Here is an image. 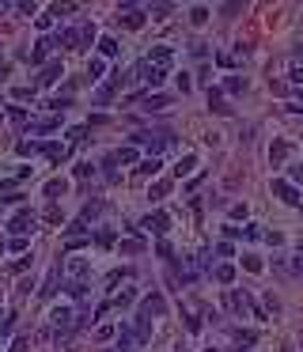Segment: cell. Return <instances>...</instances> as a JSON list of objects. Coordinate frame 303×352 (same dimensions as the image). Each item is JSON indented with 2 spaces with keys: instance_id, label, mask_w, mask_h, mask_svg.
Here are the masks:
<instances>
[{
  "instance_id": "obj_34",
  "label": "cell",
  "mask_w": 303,
  "mask_h": 352,
  "mask_svg": "<svg viewBox=\"0 0 303 352\" xmlns=\"http://www.w3.org/2000/svg\"><path fill=\"white\" fill-rule=\"evenodd\" d=\"M84 227H87V223H84V220H76V223H68V235H72V239H76V235H80Z\"/></svg>"
},
{
  "instance_id": "obj_4",
  "label": "cell",
  "mask_w": 303,
  "mask_h": 352,
  "mask_svg": "<svg viewBox=\"0 0 303 352\" xmlns=\"http://www.w3.org/2000/svg\"><path fill=\"white\" fill-rule=\"evenodd\" d=\"M122 27H129V31H140L144 27V12H136L133 4H125V15H122Z\"/></svg>"
},
{
  "instance_id": "obj_2",
  "label": "cell",
  "mask_w": 303,
  "mask_h": 352,
  "mask_svg": "<svg viewBox=\"0 0 303 352\" xmlns=\"http://www.w3.org/2000/svg\"><path fill=\"white\" fill-rule=\"evenodd\" d=\"M61 72H65V65H61V61H50L42 72H38V84H42V87H46V84H57V80H61Z\"/></svg>"
},
{
  "instance_id": "obj_5",
  "label": "cell",
  "mask_w": 303,
  "mask_h": 352,
  "mask_svg": "<svg viewBox=\"0 0 303 352\" xmlns=\"http://www.w3.org/2000/svg\"><path fill=\"white\" fill-rule=\"evenodd\" d=\"M273 193H277V197L285 201V204H299V193L292 190L288 182H273Z\"/></svg>"
},
{
  "instance_id": "obj_24",
  "label": "cell",
  "mask_w": 303,
  "mask_h": 352,
  "mask_svg": "<svg viewBox=\"0 0 303 352\" xmlns=\"http://www.w3.org/2000/svg\"><path fill=\"white\" fill-rule=\"evenodd\" d=\"M193 163H197V159H193V155H186L178 167H174V174H178V178H182V174H190V171H193Z\"/></svg>"
},
{
  "instance_id": "obj_33",
  "label": "cell",
  "mask_w": 303,
  "mask_h": 352,
  "mask_svg": "<svg viewBox=\"0 0 303 352\" xmlns=\"http://www.w3.org/2000/svg\"><path fill=\"white\" fill-rule=\"evenodd\" d=\"M152 15H155V19H167V15H171V4H159V8H152Z\"/></svg>"
},
{
  "instance_id": "obj_3",
  "label": "cell",
  "mask_w": 303,
  "mask_h": 352,
  "mask_svg": "<svg viewBox=\"0 0 303 352\" xmlns=\"http://www.w3.org/2000/svg\"><path fill=\"white\" fill-rule=\"evenodd\" d=\"M31 227H34V212L31 209H19L15 216H12V231L23 235V231H31Z\"/></svg>"
},
{
  "instance_id": "obj_20",
  "label": "cell",
  "mask_w": 303,
  "mask_h": 352,
  "mask_svg": "<svg viewBox=\"0 0 303 352\" xmlns=\"http://www.w3.org/2000/svg\"><path fill=\"white\" fill-rule=\"evenodd\" d=\"M190 19H193V23H205V19H209V8H205V4H197V8H190Z\"/></svg>"
},
{
  "instance_id": "obj_37",
  "label": "cell",
  "mask_w": 303,
  "mask_h": 352,
  "mask_svg": "<svg viewBox=\"0 0 303 352\" xmlns=\"http://www.w3.org/2000/svg\"><path fill=\"white\" fill-rule=\"evenodd\" d=\"M292 178H296V182H303V167H292Z\"/></svg>"
},
{
  "instance_id": "obj_8",
  "label": "cell",
  "mask_w": 303,
  "mask_h": 352,
  "mask_svg": "<svg viewBox=\"0 0 303 352\" xmlns=\"http://www.w3.org/2000/svg\"><path fill=\"white\" fill-rule=\"evenodd\" d=\"M288 152H292V144H288V140H273L269 159H273V163H280V159H288Z\"/></svg>"
},
{
  "instance_id": "obj_12",
  "label": "cell",
  "mask_w": 303,
  "mask_h": 352,
  "mask_svg": "<svg viewBox=\"0 0 303 352\" xmlns=\"http://www.w3.org/2000/svg\"><path fill=\"white\" fill-rule=\"evenodd\" d=\"M167 193H171V182H155L152 190H148V201H163Z\"/></svg>"
},
{
  "instance_id": "obj_38",
  "label": "cell",
  "mask_w": 303,
  "mask_h": 352,
  "mask_svg": "<svg viewBox=\"0 0 303 352\" xmlns=\"http://www.w3.org/2000/svg\"><path fill=\"white\" fill-rule=\"evenodd\" d=\"M4 250H8V242H4V239H0V254H4Z\"/></svg>"
},
{
  "instance_id": "obj_31",
  "label": "cell",
  "mask_w": 303,
  "mask_h": 352,
  "mask_svg": "<svg viewBox=\"0 0 303 352\" xmlns=\"http://www.w3.org/2000/svg\"><path fill=\"white\" fill-rule=\"evenodd\" d=\"M46 220H50V223H61V209H57V204H50V209H46Z\"/></svg>"
},
{
  "instance_id": "obj_10",
  "label": "cell",
  "mask_w": 303,
  "mask_h": 352,
  "mask_svg": "<svg viewBox=\"0 0 303 352\" xmlns=\"http://www.w3.org/2000/svg\"><path fill=\"white\" fill-rule=\"evenodd\" d=\"M167 106H171L167 95H148V99H144V110H167Z\"/></svg>"
},
{
  "instance_id": "obj_1",
  "label": "cell",
  "mask_w": 303,
  "mask_h": 352,
  "mask_svg": "<svg viewBox=\"0 0 303 352\" xmlns=\"http://www.w3.org/2000/svg\"><path fill=\"white\" fill-rule=\"evenodd\" d=\"M140 227H144V231H152V235H167L171 216H167V212H152V216H144V220H140Z\"/></svg>"
},
{
  "instance_id": "obj_17",
  "label": "cell",
  "mask_w": 303,
  "mask_h": 352,
  "mask_svg": "<svg viewBox=\"0 0 303 352\" xmlns=\"http://www.w3.org/2000/svg\"><path fill=\"white\" fill-rule=\"evenodd\" d=\"M103 76V57H91V65H87V80H99Z\"/></svg>"
},
{
  "instance_id": "obj_7",
  "label": "cell",
  "mask_w": 303,
  "mask_h": 352,
  "mask_svg": "<svg viewBox=\"0 0 303 352\" xmlns=\"http://www.w3.org/2000/svg\"><path fill=\"white\" fill-rule=\"evenodd\" d=\"M42 152H46V159H53V163L68 159V144H42Z\"/></svg>"
},
{
  "instance_id": "obj_27",
  "label": "cell",
  "mask_w": 303,
  "mask_h": 352,
  "mask_svg": "<svg viewBox=\"0 0 303 352\" xmlns=\"http://www.w3.org/2000/svg\"><path fill=\"white\" fill-rule=\"evenodd\" d=\"M50 12H53L57 19H61V15H72V12H76V4H53Z\"/></svg>"
},
{
  "instance_id": "obj_32",
  "label": "cell",
  "mask_w": 303,
  "mask_h": 352,
  "mask_svg": "<svg viewBox=\"0 0 303 352\" xmlns=\"http://www.w3.org/2000/svg\"><path fill=\"white\" fill-rule=\"evenodd\" d=\"M38 148H42V144H31V140H23V144H19V155H31V152H38Z\"/></svg>"
},
{
  "instance_id": "obj_26",
  "label": "cell",
  "mask_w": 303,
  "mask_h": 352,
  "mask_svg": "<svg viewBox=\"0 0 303 352\" xmlns=\"http://www.w3.org/2000/svg\"><path fill=\"white\" fill-rule=\"evenodd\" d=\"M95 242H99V246H110V242H114V231H110V227H103L99 235H95Z\"/></svg>"
},
{
  "instance_id": "obj_22",
  "label": "cell",
  "mask_w": 303,
  "mask_h": 352,
  "mask_svg": "<svg viewBox=\"0 0 303 352\" xmlns=\"http://www.w3.org/2000/svg\"><path fill=\"white\" fill-rule=\"evenodd\" d=\"M243 269H247V273H261V258L247 254V258H243Z\"/></svg>"
},
{
  "instance_id": "obj_35",
  "label": "cell",
  "mask_w": 303,
  "mask_h": 352,
  "mask_svg": "<svg viewBox=\"0 0 303 352\" xmlns=\"http://www.w3.org/2000/svg\"><path fill=\"white\" fill-rule=\"evenodd\" d=\"M216 254H220V258H231L235 250H231V242H220V246H216Z\"/></svg>"
},
{
  "instance_id": "obj_16",
  "label": "cell",
  "mask_w": 303,
  "mask_h": 352,
  "mask_svg": "<svg viewBox=\"0 0 303 352\" xmlns=\"http://www.w3.org/2000/svg\"><path fill=\"white\" fill-rule=\"evenodd\" d=\"M216 280L220 284H231V280H235V269L231 265H216Z\"/></svg>"
},
{
  "instance_id": "obj_15",
  "label": "cell",
  "mask_w": 303,
  "mask_h": 352,
  "mask_svg": "<svg viewBox=\"0 0 303 352\" xmlns=\"http://www.w3.org/2000/svg\"><path fill=\"white\" fill-rule=\"evenodd\" d=\"M99 53L103 57H114V53H118V42H114V38H99Z\"/></svg>"
},
{
  "instance_id": "obj_6",
  "label": "cell",
  "mask_w": 303,
  "mask_h": 352,
  "mask_svg": "<svg viewBox=\"0 0 303 352\" xmlns=\"http://www.w3.org/2000/svg\"><path fill=\"white\" fill-rule=\"evenodd\" d=\"M50 318H53V326H57V329H72V310H68V307H53V310H50Z\"/></svg>"
},
{
  "instance_id": "obj_23",
  "label": "cell",
  "mask_w": 303,
  "mask_h": 352,
  "mask_svg": "<svg viewBox=\"0 0 303 352\" xmlns=\"http://www.w3.org/2000/svg\"><path fill=\"white\" fill-rule=\"evenodd\" d=\"M133 299H136V292H133V288H125V292H122V296H118V299H114V307H129V303H133Z\"/></svg>"
},
{
  "instance_id": "obj_25",
  "label": "cell",
  "mask_w": 303,
  "mask_h": 352,
  "mask_svg": "<svg viewBox=\"0 0 303 352\" xmlns=\"http://www.w3.org/2000/svg\"><path fill=\"white\" fill-rule=\"evenodd\" d=\"M144 250V242L140 239H129V242H122V254H140Z\"/></svg>"
},
{
  "instance_id": "obj_19",
  "label": "cell",
  "mask_w": 303,
  "mask_h": 352,
  "mask_svg": "<svg viewBox=\"0 0 303 352\" xmlns=\"http://www.w3.org/2000/svg\"><path fill=\"white\" fill-rule=\"evenodd\" d=\"M68 273H72V277H84V273H87V261H84V258H72V261H68Z\"/></svg>"
},
{
  "instance_id": "obj_13",
  "label": "cell",
  "mask_w": 303,
  "mask_h": 352,
  "mask_svg": "<svg viewBox=\"0 0 303 352\" xmlns=\"http://www.w3.org/2000/svg\"><path fill=\"white\" fill-rule=\"evenodd\" d=\"M136 174H140V178H148V174H159V159H155V155H148V159L140 163V171H136Z\"/></svg>"
},
{
  "instance_id": "obj_9",
  "label": "cell",
  "mask_w": 303,
  "mask_h": 352,
  "mask_svg": "<svg viewBox=\"0 0 303 352\" xmlns=\"http://www.w3.org/2000/svg\"><path fill=\"white\" fill-rule=\"evenodd\" d=\"M61 193H68V182H65V178H53V182H46V197H50V201H57Z\"/></svg>"
},
{
  "instance_id": "obj_36",
  "label": "cell",
  "mask_w": 303,
  "mask_h": 352,
  "mask_svg": "<svg viewBox=\"0 0 303 352\" xmlns=\"http://www.w3.org/2000/svg\"><path fill=\"white\" fill-rule=\"evenodd\" d=\"M296 273H303V250H296Z\"/></svg>"
},
{
  "instance_id": "obj_29",
  "label": "cell",
  "mask_w": 303,
  "mask_h": 352,
  "mask_svg": "<svg viewBox=\"0 0 303 352\" xmlns=\"http://www.w3.org/2000/svg\"><path fill=\"white\" fill-rule=\"evenodd\" d=\"M27 348H31V341H27V337H15V341H12V348H8V352H27Z\"/></svg>"
},
{
  "instance_id": "obj_11",
  "label": "cell",
  "mask_w": 303,
  "mask_h": 352,
  "mask_svg": "<svg viewBox=\"0 0 303 352\" xmlns=\"http://www.w3.org/2000/svg\"><path fill=\"white\" fill-rule=\"evenodd\" d=\"M31 129H34V133H53V129H61V117H46V121H34Z\"/></svg>"
},
{
  "instance_id": "obj_18",
  "label": "cell",
  "mask_w": 303,
  "mask_h": 352,
  "mask_svg": "<svg viewBox=\"0 0 303 352\" xmlns=\"http://www.w3.org/2000/svg\"><path fill=\"white\" fill-rule=\"evenodd\" d=\"M57 292V265L50 269V277H46V284H42V296H53Z\"/></svg>"
},
{
  "instance_id": "obj_30",
  "label": "cell",
  "mask_w": 303,
  "mask_h": 352,
  "mask_svg": "<svg viewBox=\"0 0 303 352\" xmlns=\"http://www.w3.org/2000/svg\"><path fill=\"white\" fill-rule=\"evenodd\" d=\"M243 87H247V80H243V76H231V80H228V91H243Z\"/></svg>"
},
{
  "instance_id": "obj_21",
  "label": "cell",
  "mask_w": 303,
  "mask_h": 352,
  "mask_svg": "<svg viewBox=\"0 0 303 352\" xmlns=\"http://www.w3.org/2000/svg\"><path fill=\"white\" fill-rule=\"evenodd\" d=\"M114 159H122V163H133V159H136V144H125V148H122L118 155H114Z\"/></svg>"
},
{
  "instance_id": "obj_28",
  "label": "cell",
  "mask_w": 303,
  "mask_h": 352,
  "mask_svg": "<svg viewBox=\"0 0 303 352\" xmlns=\"http://www.w3.org/2000/svg\"><path fill=\"white\" fill-rule=\"evenodd\" d=\"M12 329H15V315H8L4 322H0V337H8V334H12Z\"/></svg>"
},
{
  "instance_id": "obj_14",
  "label": "cell",
  "mask_w": 303,
  "mask_h": 352,
  "mask_svg": "<svg viewBox=\"0 0 303 352\" xmlns=\"http://www.w3.org/2000/svg\"><path fill=\"white\" fill-rule=\"evenodd\" d=\"M220 99H224L220 87H212V91H209V106H212V110H220V114H228V102H220Z\"/></svg>"
}]
</instances>
